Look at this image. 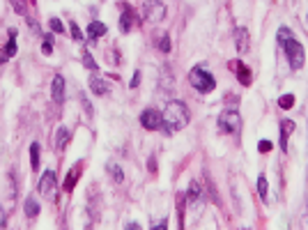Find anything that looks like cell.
Masks as SVG:
<instances>
[{"label": "cell", "mask_w": 308, "mask_h": 230, "mask_svg": "<svg viewBox=\"0 0 308 230\" xmlns=\"http://www.w3.org/2000/svg\"><path fill=\"white\" fill-rule=\"evenodd\" d=\"M278 44L283 46L285 58H288L290 67L301 69L303 62H306V51H303L301 41H297L292 37V30H290V28H278Z\"/></svg>", "instance_id": "obj_1"}, {"label": "cell", "mask_w": 308, "mask_h": 230, "mask_svg": "<svg viewBox=\"0 0 308 230\" xmlns=\"http://www.w3.org/2000/svg\"><path fill=\"white\" fill-rule=\"evenodd\" d=\"M161 115H163V127L161 129H163L165 133H175V131H179V129H184L188 124L186 104H182V101H177V99L168 101Z\"/></svg>", "instance_id": "obj_2"}, {"label": "cell", "mask_w": 308, "mask_h": 230, "mask_svg": "<svg viewBox=\"0 0 308 230\" xmlns=\"http://www.w3.org/2000/svg\"><path fill=\"white\" fill-rule=\"evenodd\" d=\"M188 81H191V85L196 87L198 92H202V95H207V92H211L216 87L214 76L202 67H193L191 72H188Z\"/></svg>", "instance_id": "obj_3"}, {"label": "cell", "mask_w": 308, "mask_h": 230, "mask_svg": "<svg viewBox=\"0 0 308 230\" xmlns=\"http://www.w3.org/2000/svg\"><path fill=\"white\" fill-rule=\"evenodd\" d=\"M219 129L223 133H239L242 131V115L239 110L234 108H228L219 115Z\"/></svg>", "instance_id": "obj_4"}, {"label": "cell", "mask_w": 308, "mask_h": 230, "mask_svg": "<svg viewBox=\"0 0 308 230\" xmlns=\"http://www.w3.org/2000/svg\"><path fill=\"white\" fill-rule=\"evenodd\" d=\"M55 191H58V179H55V173H53V170H44V175H41V179H39V193L46 198V200H53Z\"/></svg>", "instance_id": "obj_5"}, {"label": "cell", "mask_w": 308, "mask_h": 230, "mask_svg": "<svg viewBox=\"0 0 308 230\" xmlns=\"http://www.w3.org/2000/svg\"><path fill=\"white\" fill-rule=\"evenodd\" d=\"M143 12H145L147 21L159 23V21H163V16H165V5L161 3V0H145V5H143Z\"/></svg>", "instance_id": "obj_6"}, {"label": "cell", "mask_w": 308, "mask_h": 230, "mask_svg": "<svg viewBox=\"0 0 308 230\" xmlns=\"http://www.w3.org/2000/svg\"><path fill=\"white\" fill-rule=\"evenodd\" d=\"M140 124L145 129H150V131H154V129H161L163 127V115L159 113L156 108H145L140 113Z\"/></svg>", "instance_id": "obj_7"}, {"label": "cell", "mask_w": 308, "mask_h": 230, "mask_svg": "<svg viewBox=\"0 0 308 230\" xmlns=\"http://www.w3.org/2000/svg\"><path fill=\"white\" fill-rule=\"evenodd\" d=\"M138 23V16H136V12H133L131 7H124V12H122V16H120V30L122 32H131V28Z\"/></svg>", "instance_id": "obj_8"}, {"label": "cell", "mask_w": 308, "mask_h": 230, "mask_svg": "<svg viewBox=\"0 0 308 230\" xmlns=\"http://www.w3.org/2000/svg\"><path fill=\"white\" fill-rule=\"evenodd\" d=\"M81 173H83V164L78 161V164H74V166H72L69 175L64 177V182H62V189H64V191H72V189L76 187V182H78V177H81Z\"/></svg>", "instance_id": "obj_9"}, {"label": "cell", "mask_w": 308, "mask_h": 230, "mask_svg": "<svg viewBox=\"0 0 308 230\" xmlns=\"http://www.w3.org/2000/svg\"><path fill=\"white\" fill-rule=\"evenodd\" d=\"M51 95H53L55 104H62V101H64V78H62V74H55V76H53V87H51Z\"/></svg>", "instance_id": "obj_10"}, {"label": "cell", "mask_w": 308, "mask_h": 230, "mask_svg": "<svg viewBox=\"0 0 308 230\" xmlns=\"http://www.w3.org/2000/svg\"><path fill=\"white\" fill-rule=\"evenodd\" d=\"M90 90L94 92L97 97H104V95H108V83H106V78H101V76H92L90 78Z\"/></svg>", "instance_id": "obj_11"}, {"label": "cell", "mask_w": 308, "mask_h": 230, "mask_svg": "<svg viewBox=\"0 0 308 230\" xmlns=\"http://www.w3.org/2000/svg\"><path fill=\"white\" fill-rule=\"evenodd\" d=\"M16 30H9V41L5 44V49H3V55H0V62H5L7 58H14L16 55Z\"/></svg>", "instance_id": "obj_12"}, {"label": "cell", "mask_w": 308, "mask_h": 230, "mask_svg": "<svg viewBox=\"0 0 308 230\" xmlns=\"http://www.w3.org/2000/svg\"><path fill=\"white\" fill-rule=\"evenodd\" d=\"M292 131H294V122L292 120H283V124H280V147H283V152L288 150V141L292 136Z\"/></svg>", "instance_id": "obj_13"}, {"label": "cell", "mask_w": 308, "mask_h": 230, "mask_svg": "<svg viewBox=\"0 0 308 230\" xmlns=\"http://www.w3.org/2000/svg\"><path fill=\"white\" fill-rule=\"evenodd\" d=\"M234 39H237V51H239V53L248 51V30H246V28H237V30H234Z\"/></svg>", "instance_id": "obj_14"}, {"label": "cell", "mask_w": 308, "mask_h": 230, "mask_svg": "<svg viewBox=\"0 0 308 230\" xmlns=\"http://www.w3.org/2000/svg\"><path fill=\"white\" fill-rule=\"evenodd\" d=\"M69 143V129L67 127H58L55 129V150H62Z\"/></svg>", "instance_id": "obj_15"}, {"label": "cell", "mask_w": 308, "mask_h": 230, "mask_svg": "<svg viewBox=\"0 0 308 230\" xmlns=\"http://www.w3.org/2000/svg\"><path fill=\"white\" fill-rule=\"evenodd\" d=\"M101 35H106V26L101 21H92L90 26H87V37H90V39H99Z\"/></svg>", "instance_id": "obj_16"}, {"label": "cell", "mask_w": 308, "mask_h": 230, "mask_svg": "<svg viewBox=\"0 0 308 230\" xmlns=\"http://www.w3.org/2000/svg\"><path fill=\"white\" fill-rule=\"evenodd\" d=\"M237 76L242 85H251V69L246 67L244 62H237Z\"/></svg>", "instance_id": "obj_17"}, {"label": "cell", "mask_w": 308, "mask_h": 230, "mask_svg": "<svg viewBox=\"0 0 308 230\" xmlns=\"http://www.w3.org/2000/svg\"><path fill=\"white\" fill-rule=\"evenodd\" d=\"M23 210H26L28 219H35V216L39 214V202H37L35 198H26V207H23Z\"/></svg>", "instance_id": "obj_18"}, {"label": "cell", "mask_w": 308, "mask_h": 230, "mask_svg": "<svg viewBox=\"0 0 308 230\" xmlns=\"http://www.w3.org/2000/svg\"><path fill=\"white\" fill-rule=\"evenodd\" d=\"M30 164H32V170L39 168V143H32L30 145Z\"/></svg>", "instance_id": "obj_19"}, {"label": "cell", "mask_w": 308, "mask_h": 230, "mask_svg": "<svg viewBox=\"0 0 308 230\" xmlns=\"http://www.w3.org/2000/svg\"><path fill=\"white\" fill-rule=\"evenodd\" d=\"M257 193H260L262 200H265L267 193H269V184H267V177H265V175H260V177H257Z\"/></svg>", "instance_id": "obj_20"}, {"label": "cell", "mask_w": 308, "mask_h": 230, "mask_svg": "<svg viewBox=\"0 0 308 230\" xmlns=\"http://www.w3.org/2000/svg\"><path fill=\"white\" fill-rule=\"evenodd\" d=\"M108 173H110V177H113V182H122V179H124L122 168H120V166H115V164L108 166Z\"/></svg>", "instance_id": "obj_21"}, {"label": "cell", "mask_w": 308, "mask_h": 230, "mask_svg": "<svg viewBox=\"0 0 308 230\" xmlns=\"http://www.w3.org/2000/svg\"><path fill=\"white\" fill-rule=\"evenodd\" d=\"M278 106H280L283 110H290V108L294 106V95H283V97L278 99Z\"/></svg>", "instance_id": "obj_22"}, {"label": "cell", "mask_w": 308, "mask_h": 230, "mask_svg": "<svg viewBox=\"0 0 308 230\" xmlns=\"http://www.w3.org/2000/svg\"><path fill=\"white\" fill-rule=\"evenodd\" d=\"M186 196H188V200H196V198L200 196V184H198V182L188 184V193H186Z\"/></svg>", "instance_id": "obj_23"}, {"label": "cell", "mask_w": 308, "mask_h": 230, "mask_svg": "<svg viewBox=\"0 0 308 230\" xmlns=\"http://www.w3.org/2000/svg\"><path fill=\"white\" fill-rule=\"evenodd\" d=\"M49 23H51V30H53V32H64V23L60 21V18H55V16H53Z\"/></svg>", "instance_id": "obj_24"}, {"label": "cell", "mask_w": 308, "mask_h": 230, "mask_svg": "<svg viewBox=\"0 0 308 230\" xmlns=\"http://www.w3.org/2000/svg\"><path fill=\"white\" fill-rule=\"evenodd\" d=\"M41 51H44L46 55H49L51 51H53V37H51V35H46V37H44V44H41Z\"/></svg>", "instance_id": "obj_25"}, {"label": "cell", "mask_w": 308, "mask_h": 230, "mask_svg": "<svg viewBox=\"0 0 308 230\" xmlns=\"http://www.w3.org/2000/svg\"><path fill=\"white\" fill-rule=\"evenodd\" d=\"M83 64H85L87 69H97V62L92 60V55L87 53V51H83Z\"/></svg>", "instance_id": "obj_26"}, {"label": "cell", "mask_w": 308, "mask_h": 230, "mask_svg": "<svg viewBox=\"0 0 308 230\" xmlns=\"http://www.w3.org/2000/svg\"><path fill=\"white\" fill-rule=\"evenodd\" d=\"M159 49L163 51V53H168V51H170V39H168V35H161V39H159Z\"/></svg>", "instance_id": "obj_27"}, {"label": "cell", "mask_w": 308, "mask_h": 230, "mask_svg": "<svg viewBox=\"0 0 308 230\" xmlns=\"http://www.w3.org/2000/svg\"><path fill=\"white\" fill-rule=\"evenodd\" d=\"M72 37H74V39H81V37H83V32H81V28H78L76 26V23H72Z\"/></svg>", "instance_id": "obj_28"}, {"label": "cell", "mask_w": 308, "mask_h": 230, "mask_svg": "<svg viewBox=\"0 0 308 230\" xmlns=\"http://www.w3.org/2000/svg\"><path fill=\"white\" fill-rule=\"evenodd\" d=\"M271 147H274V145H271L269 141H260V143H257V150H260V152H269Z\"/></svg>", "instance_id": "obj_29"}, {"label": "cell", "mask_w": 308, "mask_h": 230, "mask_svg": "<svg viewBox=\"0 0 308 230\" xmlns=\"http://www.w3.org/2000/svg\"><path fill=\"white\" fill-rule=\"evenodd\" d=\"M152 230H168V219H161L156 225H152Z\"/></svg>", "instance_id": "obj_30"}, {"label": "cell", "mask_w": 308, "mask_h": 230, "mask_svg": "<svg viewBox=\"0 0 308 230\" xmlns=\"http://www.w3.org/2000/svg\"><path fill=\"white\" fill-rule=\"evenodd\" d=\"M5 225H7V216H5V210L0 207V230H5Z\"/></svg>", "instance_id": "obj_31"}, {"label": "cell", "mask_w": 308, "mask_h": 230, "mask_svg": "<svg viewBox=\"0 0 308 230\" xmlns=\"http://www.w3.org/2000/svg\"><path fill=\"white\" fill-rule=\"evenodd\" d=\"M138 83H140V72H136V74H133V78H131V83H129V85H131V87H136Z\"/></svg>", "instance_id": "obj_32"}, {"label": "cell", "mask_w": 308, "mask_h": 230, "mask_svg": "<svg viewBox=\"0 0 308 230\" xmlns=\"http://www.w3.org/2000/svg\"><path fill=\"white\" fill-rule=\"evenodd\" d=\"M127 230H140V225H138V223H129Z\"/></svg>", "instance_id": "obj_33"}]
</instances>
